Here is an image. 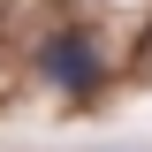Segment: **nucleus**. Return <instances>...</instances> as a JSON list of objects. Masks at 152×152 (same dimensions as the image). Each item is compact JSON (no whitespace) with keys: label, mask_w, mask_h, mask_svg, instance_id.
<instances>
[{"label":"nucleus","mask_w":152,"mask_h":152,"mask_svg":"<svg viewBox=\"0 0 152 152\" xmlns=\"http://www.w3.org/2000/svg\"><path fill=\"white\" fill-rule=\"evenodd\" d=\"M99 76H107V53H99L91 31H61L38 46V84H53L61 99H91Z\"/></svg>","instance_id":"1"}]
</instances>
